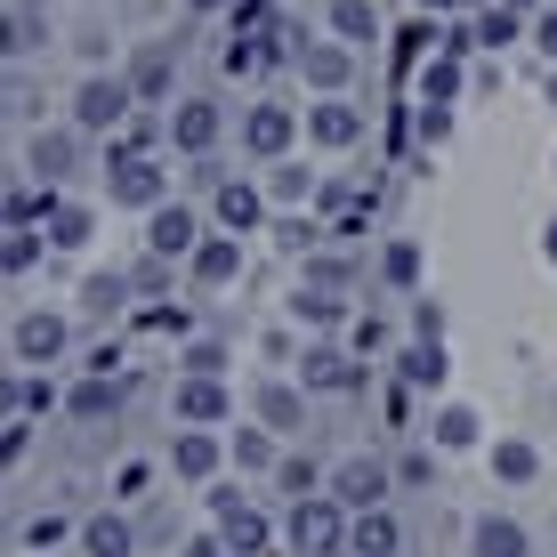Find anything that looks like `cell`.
I'll return each mask as SVG.
<instances>
[{
  "label": "cell",
  "instance_id": "cell-11",
  "mask_svg": "<svg viewBox=\"0 0 557 557\" xmlns=\"http://www.w3.org/2000/svg\"><path fill=\"white\" fill-rule=\"evenodd\" d=\"M267 219V186L259 178H219L210 186V226H226V235H259Z\"/></svg>",
  "mask_w": 557,
  "mask_h": 557
},
{
  "label": "cell",
  "instance_id": "cell-14",
  "mask_svg": "<svg viewBox=\"0 0 557 557\" xmlns=\"http://www.w3.org/2000/svg\"><path fill=\"white\" fill-rule=\"evenodd\" d=\"M356 138H363V106H348V98H315V106H307V146L348 153Z\"/></svg>",
  "mask_w": 557,
  "mask_h": 557
},
{
  "label": "cell",
  "instance_id": "cell-49",
  "mask_svg": "<svg viewBox=\"0 0 557 557\" xmlns=\"http://www.w3.org/2000/svg\"><path fill=\"white\" fill-rule=\"evenodd\" d=\"M542 259H549V267H557V219H549V235H542Z\"/></svg>",
  "mask_w": 557,
  "mask_h": 557
},
{
  "label": "cell",
  "instance_id": "cell-8",
  "mask_svg": "<svg viewBox=\"0 0 557 557\" xmlns=\"http://www.w3.org/2000/svg\"><path fill=\"white\" fill-rule=\"evenodd\" d=\"M106 186H113L122 210H162L170 202V170L153 162V153H122V162L106 170Z\"/></svg>",
  "mask_w": 557,
  "mask_h": 557
},
{
  "label": "cell",
  "instance_id": "cell-40",
  "mask_svg": "<svg viewBox=\"0 0 557 557\" xmlns=\"http://www.w3.org/2000/svg\"><path fill=\"white\" fill-rule=\"evenodd\" d=\"M275 485L292 493V502H307L315 493V460H299V453H283V469H275Z\"/></svg>",
  "mask_w": 557,
  "mask_h": 557
},
{
  "label": "cell",
  "instance_id": "cell-46",
  "mask_svg": "<svg viewBox=\"0 0 557 557\" xmlns=\"http://www.w3.org/2000/svg\"><path fill=\"white\" fill-rule=\"evenodd\" d=\"M396 476H405V485H429L436 460H429V453H405V460H396Z\"/></svg>",
  "mask_w": 557,
  "mask_h": 557
},
{
  "label": "cell",
  "instance_id": "cell-21",
  "mask_svg": "<svg viewBox=\"0 0 557 557\" xmlns=\"http://www.w3.org/2000/svg\"><path fill=\"white\" fill-rule=\"evenodd\" d=\"M469 557H533V533L517 525V517L493 509V517H476V525H469Z\"/></svg>",
  "mask_w": 557,
  "mask_h": 557
},
{
  "label": "cell",
  "instance_id": "cell-19",
  "mask_svg": "<svg viewBox=\"0 0 557 557\" xmlns=\"http://www.w3.org/2000/svg\"><path fill=\"white\" fill-rule=\"evenodd\" d=\"M82 138L89 129H41V138H33V153H25V170H41V178H73V170H82Z\"/></svg>",
  "mask_w": 557,
  "mask_h": 557
},
{
  "label": "cell",
  "instance_id": "cell-7",
  "mask_svg": "<svg viewBox=\"0 0 557 557\" xmlns=\"http://www.w3.org/2000/svg\"><path fill=\"white\" fill-rule=\"evenodd\" d=\"M307 129V113H292V106H275V98H259L251 113H243V153H259V162H283L292 153V138Z\"/></svg>",
  "mask_w": 557,
  "mask_h": 557
},
{
  "label": "cell",
  "instance_id": "cell-44",
  "mask_svg": "<svg viewBox=\"0 0 557 557\" xmlns=\"http://www.w3.org/2000/svg\"><path fill=\"white\" fill-rule=\"evenodd\" d=\"M533 49H542V57H549V65H557V0H549V9H542V16H533Z\"/></svg>",
  "mask_w": 557,
  "mask_h": 557
},
{
  "label": "cell",
  "instance_id": "cell-31",
  "mask_svg": "<svg viewBox=\"0 0 557 557\" xmlns=\"http://www.w3.org/2000/svg\"><path fill=\"white\" fill-rule=\"evenodd\" d=\"M89 226H98V219H89L82 202H57V219L41 226V235H49V251H82V243H89Z\"/></svg>",
  "mask_w": 557,
  "mask_h": 557
},
{
  "label": "cell",
  "instance_id": "cell-10",
  "mask_svg": "<svg viewBox=\"0 0 557 557\" xmlns=\"http://www.w3.org/2000/svg\"><path fill=\"white\" fill-rule=\"evenodd\" d=\"M292 65H299V82L315 89V98H339V89L356 82V49L348 41H299Z\"/></svg>",
  "mask_w": 557,
  "mask_h": 557
},
{
  "label": "cell",
  "instance_id": "cell-6",
  "mask_svg": "<svg viewBox=\"0 0 557 557\" xmlns=\"http://www.w3.org/2000/svg\"><path fill=\"white\" fill-rule=\"evenodd\" d=\"M299 388H307V396H348V388H363V363L339 348V339H307V356H299Z\"/></svg>",
  "mask_w": 557,
  "mask_h": 557
},
{
  "label": "cell",
  "instance_id": "cell-9",
  "mask_svg": "<svg viewBox=\"0 0 557 557\" xmlns=\"http://www.w3.org/2000/svg\"><path fill=\"white\" fill-rule=\"evenodd\" d=\"M202 210H186V202H162V210H146V251L153 259H195L202 251Z\"/></svg>",
  "mask_w": 557,
  "mask_h": 557
},
{
  "label": "cell",
  "instance_id": "cell-4",
  "mask_svg": "<svg viewBox=\"0 0 557 557\" xmlns=\"http://www.w3.org/2000/svg\"><path fill=\"white\" fill-rule=\"evenodd\" d=\"M170 420H178V429H219V420H235V396H226L219 372H178V388H170Z\"/></svg>",
  "mask_w": 557,
  "mask_h": 557
},
{
  "label": "cell",
  "instance_id": "cell-50",
  "mask_svg": "<svg viewBox=\"0 0 557 557\" xmlns=\"http://www.w3.org/2000/svg\"><path fill=\"white\" fill-rule=\"evenodd\" d=\"M549 106H557V73H549Z\"/></svg>",
  "mask_w": 557,
  "mask_h": 557
},
{
  "label": "cell",
  "instance_id": "cell-48",
  "mask_svg": "<svg viewBox=\"0 0 557 557\" xmlns=\"http://www.w3.org/2000/svg\"><path fill=\"white\" fill-rule=\"evenodd\" d=\"M186 9H195V16H219V9H235V0H186Z\"/></svg>",
  "mask_w": 557,
  "mask_h": 557
},
{
  "label": "cell",
  "instance_id": "cell-15",
  "mask_svg": "<svg viewBox=\"0 0 557 557\" xmlns=\"http://www.w3.org/2000/svg\"><path fill=\"white\" fill-rule=\"evenodd\" d=\"M186 275H195L202 292H226V283L243 275V235H226V226H210V235H202V251L186 259Z\"/></svg>",
  "mask_w": 557,
  "mask_h": 557
},
{
  "label": "cell",
  "instance_id": "cell-39",
  "mask_svg": "<svg viewBox=\"0 0 557 557\" xmlns=\"http://www.w3.org/2000/svg\"><path fill=\"white\" fill-rule=\"evenodd\" d=\"M89 315H122V299H129V275H89Z\"/></svg>",
  "mask_w": 557,
  "mask_h": 557
},
{
  "label": "cell",
  "instance_id": "cell-5",
  "mask_svg": "<svg viewBox=\"0 0 557 557\" xmlns=\"http://www.w3.org/2000/svg\"><path fill=\"white\" fill-rule=\"evenodd\" d=\"M388 485H396V469L372 460V453H348L332 476H323V493H339L348 509H388Z\"/></svg>",
  "mask_w": 557,
  "mask_h": 557
},
{
  "label": "cell",
  "instance_id": "cell-45",
  "mask_svg": "<svg viewBox=\"0 0 557 557\" xmlns=\"http://www.w3.org/2000/svg\"><path fill=\"white\" fill-rule=\"evenodd\" d=\"M412 339H445V315H436V299L412 307Z\"/></svg>",
  "mask_w": 557,
  "mask_h": 557
},
{
  "label": "cell",
  "instance_id": "cell-43",
  "mask_svg": "<svg viewBox=\"0 0 557 557\" xmlns=\"http://www.w3.org/2000/svg\"><path fill=\"white\" fill-rule=\"evenodd\" d=\"M170 267H178V259H138V275H129V283H138V292H170Z\"/></svg>",
  "mask_w": 557,
  "mask_h": 557
},
{
  "label": "cell",
  "instance_id": "cell-23",
  "mask_svg": "<svg viewBox=\"0 0 557 557\" xmlns=\"http://www.w3.org/2000/svg\"><path fill=\"white\" fill-rule=\"evenodd\" d=\"M82 549L89 557H129V549H138V525H129L122 509H89L82 517Z\"/></svg>",
  "mask_w": 557,
  "mask_h": 557
},
{
  "label": "cell",
  "instance_id": "cell-51",
  "mask_svg": "<svg viewBox=\"0 0 557 557\" xmlns=\"http://www.w3.org/2000/svg\"><path fill=\"white\" fill-rule=\"evenodd\" d=\"M16 9H41V0H16Z\"/></svg>",
  "mask_w": 557,
  "mask_h": 557
},
{
  "label": "cell",
  "instance_id": "cell-36",
  "mask_svg": "<svg viewBox=\"0 0 557 557\" xmlns=\"http://www.w3.org/2000/svg\"><path fill=\"white\" fill-rule=\"evenodd\" d=\"M299 283H323V292H348V283H356V259H339V251H315Z\"/></svg>",
  "mask_w": 557,
  "mask_h": 557
},
{
  "label": "cell",
  "instance_id": "cell-22",
  "mask_svg": "<svg viewBox=\"0 0 557 557\" xmlns=\"http://www.w3.org/2000/svg\"><path fill=\"white\" fill-rule=\"evenodd\" d=\"M396 549H405V525H396V509H356L348 557H396Z\"/></svg>",
  "mask_w": 557,
  "mask_h": 557
},
{
  "label": "cell",
  "instance_id": "cell-26",
  "mask_svg": "<svg viewBox=\"0 0 557 557\" xmlns=\"http://www.w3.org/2000/svg\"><path fill=\"white\" fill-rule=\"evenodd\" d=\"M292 315L307 323V332H332V323L348 315V299H339V292H323V283H299V292H292Z\"/></svg>",
  "mask_w": 557,
  "mask_h": 557
},
{
  "label": "cell",
  "instance_id": "cell-16",
  "mask_svg": "<svg viewBox=\"0 0 557 557\" xmlns=\"http://www.w3.org/2000/svg\"><path fill=\"white\" fill-rule=\"evenodd\" d=\"M129 89H138V106H162L170 89H178V49L170 41H146L129 57Z\"/></svg>",
  "mask_w": 557,
  "mask_h": 557
},
{
  "label": "cell",
  "instance_id": "cell-47",
  "mask_svg": "<svg viewBox=\"0 0 557 557\" xmlns=\"http://www.w3.org/2000/svg\"><path fill=\"white\" fill-rule=\"evenodd\" d=\"M445 129H453V113H445V106H420V138L445 146Z\"/></svg>",
  "mask_w": 557,
  "mask_h": 557
},
{
  "label": "cell",
  "instance_id": "cell-17",
  "mask_svg": "<svg viewBox=\"0 0 557 557\" xmlns=\"http://www.w3.org/2000/svg\"><path fill=\"white\" fill-rule=\"evenodd\" d=\"M122 380H113V372H89V380H73V388H65V420H82V429H98V420H113V412H122Z\"/></svg>",
  "mask_w": 557,
  "mask_h": 557
},
{
  "label": "cell",
  "instance_id": "cell-27",
  "mask_svg": "<svg viewBox=\"0 0 557 557\" xmlns=\"http://www.w3.org/2000/svg\"><path fill=\"white\" fill-rule=\"evenodd\" d=\"M493 476H502V485H533V476H542V453H533L525 436H502V445H493Z\"/></svg>",
  "mask_w": 557,
  "mask_h": 557
},
{
  "label": "cell",
  "instance_id": "cell-28",
  "mask_svg": "<svg viewBox=\"0 0 557 557\" xmlns=\"http://www.w3.org/2000/svg\"><path fill=\"white\" fill-rule=\"evenodd\" d=\"M396 363H405L412 388H445V339H412V348L396 356Z\"/></svg>",
  "mask_w": 557,
  "mask_h": 557
},
{
  "label": "cell",
  "instance_id": "cell-42",
  "mask_svg": "<svg viewBox=\"0 0 557 557\" xmlns=\"http://www.w3.org/2000/svg\"><path fill=\"white\" fill-rule=\"evenodd\" d=\"M186 372H226V339H195V348H186Z\"/></svg>",
  "mask_w": 557,
  "mask_h": 557
},
{
  "label": "cell",
  "instance_id": "cell-38",
  "mask_svg": "<svg viewBox=\"0 0 557 557\" xmlns=\"http://www.w3.org/2000/svg\"><path fill=\"white\" fill-rule=\"evenodd\" d=\"M517 33H525V25H517V9H476V41H485V49H509Z\"/></svg>",
  "mask_w": 557,
  "mask_h": 557
},
{
  "label": "cell",
  "instance_id": "cell-35",
  "mask_svg": "<svg viewBox=\"0 0 557 557\" xmlns=\"http://www.w3.org/2000/svg\"><path fill=\"white\" fill-rule=\"evenodd\" d=\"M307 186H315V178H307L299 162H275V170H267V202H275V210H292V202H307Z\"/></svg>",
  "mask_w": 557,
  "mask_h": 557
},
{
  "label": "cell",
  "instance_id": "cell-41",
  "mask_svg": "<svg viewBox=\"0 0 557 557\" xmlns=\"http://www.w3.org/2000/svg\"><path fill=\"white\" fill-rule=\"evenodd\" d=\"M41 113V98H33V82H25V65L9 73V122H33Z\"/></svg>",
  "mask_w": 557,
  "mask_h": 557
},
{
  "label": "cell",
  "instance_id": "cell-12",
  "mask_svg": "<svg viewBox=\"0 0 557 557\" xmlns=\"http://www.w3.org/2000/svg\"><path fill=\"white\" fill-rule=\"evenodd\" d=\"M170 469H178L186 485H210L219 469H235V453H226V436H210V429H178L170 436Z\"/></svg>",
  "mask_w": 557,
  "mask_h": 557
},
{
  "label": "cell",
  "instance_id": "cell-30",
  "mask_svg": "<svg viewBox=\"0 0 557 557\" xmlns=\"http://www.w3.org/2000/svg\"><path fill=\"white\" fill-rule=\"evenodd\" d=\"M453 98H460V57L445 49V57L420 65V106H453Z\"/></svg>",
  "mask_w": 557,
  "mask_h": 557
},
{
  "label": "cell",
  "instance_id": "cell-32",
  "mask_svg": "<svg viewBox=\"0 0 557 557\" xmlns=\"http://www.w3.org/2000/svg\"><path fill=\"white\" fill-rule=\"evenodd\" d=\"M41 33H49V16H41V9H16V0H9V41H0V49H9L16 65L41 49Z\"/></svg>",
  "mask_w": 557,
  "mask_h": 557
},
{
  "label": "cell",
  "instance_id": "cell-37",
  "mask_svg": "<svg viewBox=\"0 0 557 557\" xmlns=\"http://www.w3.org/2000/svg\"><path fill=\"white\" fill-rule=\"evenodd\" d=\"M41 226H9V251H0V259H9V275H33V259H41Z\"/></svg>",
  "mask_w": 557,
  "mask_h": 557
},
{
  "label": "cell",
  "instance_id": "cell-2",
  "mask_svg": "<svg viewBox=\"0 0 557 557\" xmlns=\"http://www.w3.org/2000/svg\"><path fill=\"white\" fill-rule=\"evenodd\" d=\"M129 113H138V89H129V73H89V82L73 89V129H89V138H113V129H129Z\"/></svg>",
  "mask_w": 557,
  "mask_h": 557
},
{
  "label": "cell",
  "instance_id": "cell-13",
  "mask_svg": "<svg viewBox=\"0 0 557 557\" xmlns=\"http://www.w3.org/2000/svg\"><path fill=\"white\" fill-rule=\"evenodd\" d=\"M219 138H226V113L210 98H178V106H170V146H178V153H195V162H202Z\"/></svg>",
  "mask_w": 557,
  "mask_h": 557
},
{
  "label": "cell",
  "instance_id": "cell-1",
  "mask_svg": "<svg viewBox=\"0 0 557 557\" xmlns=\"http://www.w3.org/2000/svg\"><path fill=\"white\" fill-rule=\"evenodd\" d=\"M348 525H356V509L339 493H307L283 517V542H292V557H348Z\"/></svg>",
  "mask_w": 557,
  "mask_h": 557
},
{
  "label": "cell",
  "instance_id": "cell-3",
  "mask_svg": "<svg viewBox=\"0 0 557 557\" xmlns=\"http://www.w3.org/2000/svg\"><path fill=\"white\" fill-rule=\"evenodd\" d=\"M73 348V323L57 315V307H25V315L9 323V363L16 372H49V363H65Z\"/></svg>",
  "mask_w": 557,
  "mask_h": 557
},
{
  "label": "cell",
  "instance_id": "cell-29",
  "mask_svg": "<svg viewBox=\"0 0 557 557\" xmlns=\"http://www.w3.org/2000/svg\"><path fill=\"white\" fill-rule=\"evenodd\" d=\"M332 33H339V41H380V9H372V0H332Z\"/></svg>",
  "mask_w": 557,
  "mask_h": 557
},
{
  "label": "cell",
  "instance_id": "cell-20",
  "mask_svg": "<svg viewBox=\"0 0 557 557\" xmlns=\"http://www.w3.org/2000/svg\"><path fill=\"white\" fill-rule=\"evenodd\" d=\"M226 453H235V469H243V476H275V469H283V436L267 429V420L235 429V436H226Z\"/></svg>",
  "mask_w": 557,
  "mask_h": 557
},
{
  "label": "cell",
  "instance_id": "cell-24",
  "mask_svg": "<svg viewBox=\"0 0 557 557\" xmlns=\"http://www.w3.org/2000/svg\"><path fill=\"white\" fill-rule=\"evenodd\" d=\"M57 542H82V517H65V509H41V517H25V533H16V549L25 557H41Z\"/></svg>",
  "mask_w": 557,
  "mask_h": 557
},
{
  "label": "cell",
  "instance_id": "cell-18",
  "mask_svg": "<svg viewBox=\"0 0 557 557\" xmlns=\"http://www.w3.org/2000/svg\"><path fill=\"white\" fill-rule=\"evenodd\" d=\"M251 412H259L275 436H299V429H307V388H299V380H267V388L251 396Z\"/></svg>",
  "mask_w": 557,
  "mask_h": 557
},
{
  "label": "cell",
  "instance_id": "cell-52",
  "mask_svg": "<svg viewBox=\"0 0 557 557\" xmlns=\"http://www.w3.org/2000/svg\"><path fill=\"white\" fill-rule=\"evenodd\" d=\"M509 9H533V0H509Z\"/></svg>",
  "mask_w": 557,
  "mask_h": 557
},
{
  "label": "cell",
  "instance_id": "cell-33",
  "mask_svg": "<svg viewBox=\"0 0 557 557\" xmlns=\"http://www.w3.org/2000/svg\"><path fill=\"white\" fill-rule=\"evenodd\" d=\"M380 283H388V292H412V283H420V243L396 235L388 251H380Z\"/></svg>",
  "mask_w": 557,
  "mask_h": 557
},
{
  "label": "cell",
  "instance_id": "cell-34",
  "mask_svg": "<svg viewBox=\"0 0 557 557\" xmlns=\"http://www.w3.org/2000/svg\"><path fill=\"white\" fill-rule=\"evenodd\" d=\"M469 445H476V412L445 405V412H436V453H469Z\"/></svg>",
  "mask_w": 557,
  "mask_h": 557
},
{
  "label": "cell",
  "instance_id": "cell-25",
  "mask_svg": "<svg viewBox=\"0 0 557 557\" xmlns=\"http://www.w3.org/2000/svg\"><path fill=\"white\" fill-rule=\"evenodd\" d=\"M49 405H65V396L49 388V372H16V363H9V420H33Z\"/></svg>",
  "mask_w": 557,
  "mask_h": 557
}]
</instances>
